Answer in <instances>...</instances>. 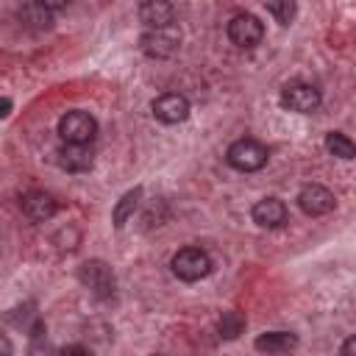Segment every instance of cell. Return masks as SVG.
Returning <instances> with one entry per match:
<instances>
[{
  "label": "cell",
  "mask_w": 356,
  "mask_h": 356,
  "mask_svg": "<svg viewBox=\"0 0 356 356\" xmlns=\"http://www.w3.org/2000/svg\"><path fill=\"white\" fill-rule=\"evenodd\" d=\"M139 47L150 58H170L181 47V28L175 22L161 25V28H147L139 39Z\"/></svg>",
  "instance_id": "obj_1"
},
{
  "label": "cell",
  "mask_w": 356,
  "mask_h": 356,
  "mask_svg": "<svg viewBox=\"0 0 356 356\" xmlns=\"http://www.w3.org/2000/svg\"><path fill=\"white\" fill-rule=\"evenodd\" d=\"M78 281L100 300L111 298L114 295V286H117V278L111 273V267L103 261V259H89L78 267Z\"/></svg>",
  "instance_id": "obj_2"
},
{
  "label": "cell",
  "mask_w": 356,
  "mask_h": 356,
  "mask_svg": "<svg viewBox=\"0 0 356 356\" xmlns=\"http://www.w3.org/2000/svg\"><path fill=\"white\" fill-rule=\"evenodd\" d=\"M95 134H97V122L89 111L72 108V111L61 114V120H58V136L70 145H92Z\"/></svg>",
  "instance_id": "obj_3"
},
{
  "label": "cell",
  "mask_w": 356,
  "mask_h": 356,
  "mask_svg": "<svg viewBox=\"0 0 356 356\" xmlns=\"http://www.w3.org/2000/svg\"><path fill=\"white\" fill-rule=\"evenodd\" d=\"M267 156L270 153H267V147L261 142H256V139H236L228 147L225 161L234 170H239V172H256V170H261L267 164Z\"/></svg>",
  "instance_id": "obj_4"
},
{
  "label": "cell",
  "mask_w": 356,
  "mask_h": 356,
  "mask_svg": "<svg viewBox=\"0 0 356 356\" xmlns=\"http://www.w3.org/2000/svg\"><path fill=\"white\" fill-rule=\"evenodd\" d=\"M170 267L181 281L192 284V281H200V278H206L211 273V256L206 250H200V248H181L172 256Z\"/></svg>",
  "instance_id": "obj_5"
},
{
  "label": "cell",
  "mask_w": 356,
  "mask_h": 356,
  "mask_svg": "<svg viewBox=\"0 0 356 356\" xmlns=\"http://www.w3.org/2000/svg\"><path fill=\"white\" fill-rule=\"evenodd\" d=\"M281 106L286 111H298V114H312L320 108V92L312 86V83H303V81H292L281 89Z\"/></svg>",
  "instance_id": "obj_6"
},
{
  "label": "cell",
  "mask_w": 356,
  "mask_h": 356,
  "mask_svg": "<svg viewBox=\"0 0 356 356\" xmlns=\"http://www.w3.org/2000/svg\"><path fill=\"white\" fill-rule=\"evenodd\" d=\"M228 39L242 47V50H250L256 47L261 39H264V25L259 22V17L253 14H236L231 22H228Z\"/></svg>",
  "instance_id": "obj_7"
},
{
  "label": "cell",
  "mask_w": 356,
  "mask_h": 356,
  "mask_svg": "<svg viewBox=\"0 0 356 356\" xmlns=\"http://www.w3.org/2000/svg\"><path fill=\"white\" fill-rule=\"evenodd\" d=\"M150 108H153V117L159 122H164V125H178V122H184L189 117V100L184 95H178V92L159 95Z\"/></svg>",
  "instance_id": "obj_8"
},
{
  "label": "cell",
  "mask_w": 356,
  "mask_h": 356,
  "mask_svg": "<svg viewBox=\"0 0 356 356\" xmlns=\"http://www.w3.org/2000/svg\"><path fill=\"white\" fill-rule=\"evenodd\" d=\"M298 206L309 217H323V214H328L337 206V197H334V192H328L320 184H306L298 192Z\"/></svg>",
  "instance_id": "obj_9"
},
{
  "label": "cell",
  "mask_w": 356,
  "mask_h": 356,
  "mask_svg": "<svg viewBox=\"0 0 356 356\" xmlns=\"http://www.w3.org/2000/svg\"><path fill=\"white\" fill-rule=\"evenodd\" d=\"M250 217H253V222H256L259 228H281V225L286 222V206H284V200H278V197H261V200L253 206Z\"/></svg>",
  "instance_id": "obj_10"
},
{
  "label": "cell",
  "mask_w": 356,
  "mask_h": 356,
  "mask_svg": "<svg viewBox=\"0 0 356 356\" xmlns=\"http://www.w3.org/2000/svg\"><path fill=\"white\" fill-rule=\"evenodd\" d=\"M56 209H58V206H56L53 195H47V192L31 189V192L22 195V211H25V217L33 220V222H44V220H50V217L56 214Z\"/></svg>",
  "instance_id": "obj_11"
},
{
  "label": "cell",
  "mask_w": 356,
  "mask_h": 356,
  "mask_svg": "<svg viewBox=\"0 0 356 356\" xmlns=\"http://www.w3.org/2000/svg\"><path fill=\"white\" fill-rule=\"evenodd\" d=\"M139 19L145 28H161L175 22V8L170 0H142L139 3Z\"/></svg>",
  "instance_id": "obj_12"
},
{
  "label": "cell",
  "mask_w": 356,
  "mask_h": 356,
  "mask_svg": "<svg viewBox=\"0 0 356 356\" xmlns=\"http://www.w3.org/2000/svg\"><path fill=\"white\" fill-rule=\"evenodd\" d=\"M58 164L67 172H86L92 167V147L89 145H70L64 142L58 150Z\"/></svg>",
  "instance_id": "obj_13"
},
{
  "label": "cell",
  "mask_w": 356,
  "mask_h": 356,
  "mask_svg": "<svg viewBox=\"0 0 356 356\" xmlns=\"http://www.w3.org/2000/svg\"><path fill=\"white\" fill-rule=\"evenodd\" d=\"M253 345L261 353H286L298 345V337L289 331H267V334H259Z\"/></svg>",
  "instance_id": "obj_14"
},
{
  "label": "cell",
  "mask_w": 356,
  "mask_h": 356,
  "mask_svg": "<svg viewBox=\"0 0 356 356\" xmlns=\"http://www.w3.org/2000/svg\"><path fill=\"white\" fill-rule=\"evenodd\" d=\"M139 197H142V186H134V189H128V192L117 200V206H114V211H111L114 228H122V225L128 222V217H134V211H136V206H139Z\"/></svg>",
  "instance_id": "obj_15"
},
{
  "label": "cell",
  "mask_w": 356,
  "mask_h": 356,
  "mask_svg": "<svg viewBox=\"0 0 356 356\" xmlns=\"http://www.w3.org/2000/svg\"><path fill=\"white\" fill-rule=\"evenodd\" d=\"M19 19H22V25H28V28H33V31H47V28H53V11H47L44 6H39V3H33V0L19 11Z\"/></svg>",
  "instance_id": "obj_16"
},
{
  "label": "cell",
  "mask_w": 356,
  "mask_h": 356,
  "mask_svg": "<svg viewBox=\"0 0 356 356\" xmlns=\"http://www.w3.org/2000/svg\"><path fill=\"white\" fill-rule=\"evenodd\" d=\"M325 150H328L331 156H337V159H345V161H350V159L356 156V145H353L345 134H339V131H331V134L325 136Z\"/></svg>",
  "instance_id": "obj_17"
},
{
  "label": "cell",
  "mask_w": 356,
  "mask_h": 356,
  "mask_svg": "<svg viewBox=\"0 0 356 356\" xmlns=\"http://www.w3.org/2000/svg\"><path fill=\"white\" fill-rule=\"evenodd\" d=\"M264 6H267V11L275 17L278 25H289V22L295 19V14H298L295 0H264Z\"/></svg>",
  "instance_id": "obj_18"
},
{
  "label": "cell",
  "mask_w": 356,
  "mask_h": 356,
  "mask_svg": "<svg viewBox=\"0 0 356 356\" xmlns=\"http://www.w3.org/2000/svg\"><path fill=\"white\" fill-rule=\"evenodd\" d=\"M245 331V317L239 312H225L220 317V337L222 339H236Z\"/></svg>",
  "instance_id": "obj_19"
},
{
  "label": "cell",
  "mask_w": 356,
  "mask_h": 356,
  "mask_svg": "<svg viewBox=\"0 0 356 356\" xmlns=\"http://www.w3.org/2000/svg\"><path fill=\"white\" fill-rule=\"evenodd\" d=\"M33 3L44 6L47 11H61V8H67V3H70V0H33Z\"/></svg>",
  "instance_id": "obj_20"
},
{
  "label": "cell",
  "mask_w": 356,
  "mask_h": 356,
  "mask_svg": "<svg viewBox=\"0 0 356 356\" xmlns=\"http://www.w3.org/2000/svg\"><path fill=\"white\" fill-rule=\"evenodd\" d=\"M61 353H89V348H83V345H67V348H61Z\"/></svg>",
  "instance_id": "obj_21"
},
{
  "label": "cell",
  "mask_w": 356,
  "mask_h": 356,
  "mask_svg": "<svg viewBox=\"0 0 356 356\" xmlns=\"http://www.w3.org/2000/svg\"><path fill=\"white\" fill-rule=\"evenodd\" d=\"M11 350H14V348H11V342H8L6 337H0V353H3V356H8Z\"/></svg>",
  "instance_id": "obj_22"
},
{
  "label": "cell",
  "mask_w": 356,
  "mask_h": 356,
  "mask_svg": "<svg viewBox=\"0 0 356 356\" xmlns=\"http://www.w3.org/2000/svg\"><path fill=\"white\" fill-rule=\"evenodd\" d=\"M353 350H356V339L350 337V339H348V342L342 345V353H353Z\"/></svg>",
  "instance_id": "obj_23"
},
{
  "label": "cell",
  "mask_w": 356,
  "mask_h": 356,
  "mask_svg": "<svg viewBox=\"0 0 356 356\" xmlns=\"http://www.w3.org/2000/svg\"><path fill=\"white\" fill-rule=\"evenodd\" d=\"M8 108H11V100H0V117H6Z\"/></svg>",
  "instance_id": "obj_24"
}]
</instances>
